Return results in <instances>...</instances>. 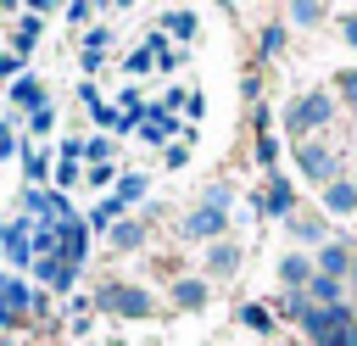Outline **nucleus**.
Segmentation results:
<instances>
[{"instance_id":"obj_16","label":"nucleus","mask_w":357,"mask_h":346,"mask_svg":"<svg viewBox=\"0 0 357 346\" xmlns=\"http://www.w3.org/2000/svg\"><path fill=\"white\" fill-rule=\"evenodd\" d=\"M11 95H17V106H33V112H39V89H33V84H17Z\"/></svg>"},{"instance_id":"obj_4","label":"nucleus","mask_w":357,"mask_h":346,"mask_svg":"<svg viewBox=\"0 0 357 346\" xmlns=\"http://www.w3.org/2000/svg\"><path fill=\"white\" fill-rule=\"evenodd\" d=\"M301 173H307V179H329V173H335L329 151H324V145H301Z\"/></svg>"},{"instance_id":"obj_13","label":"nucleus","mask_w":357,"mask_h":346,"mask_svg":"<svg viewBox=\"0 0 357 346\" xmlns=\"http://www.w3.org/2000/svg\"><path fill=\"white\" fill-rule=\"evenodd\" d=\"M33 39H39V22H33V17H28V22H22V28H17V33H11V45H17V50H28V45H33Z\"/></svg>"},{"instance_id":"obj_11","label":"nucleus","mask_w":357,"mask_h":346,"mask_svg":"<svg viewBox=\"0 0 357 346\" xmlns=\"http://www.w3.org/2000/svg\"><path fill=\"white\" fill-rule=\"evenodd\" d=\"M240 257H234V246H212V273H229Z\"/></svg>"},{"instance_id":"obj_2","label":"nucleus","mask_w":357,"mask_h":346,"mask_svg":"<svg viewBox=\"0 0 357 346\" xmlns=\"http://www.w3.org/2000/svg\"><path fill=\"white\" fill-rule=\"evenodd\" d=\"M318 123H329V95H301V100L290 106V128L307 134V128H318Z\"/></svg>"},{"instance_id":"obj_21","label":"nucleus","mask_w":357,"mask_h":346,"mask_svg":"<svg viewBox=\"0 0 357 346\" xmlns=\"http://www.w3.org/2000/svg\"><path fill=\"white\" fill-rule=\"evenodd\" d=\"M351 346H357V324H351Z\"/></svg>"},{"instance_id":"obj_22","label":"nucleus","mask_w":357,"mask_h":346,"mask_svg":"<svg viewBox=\"0 0 357 346\" xmlns=\"http://www.w3.org/2000/svg\"><path fill=\"white\" fill-rule=\"evenodd\" d=\"M0 346H6V340H0Z\"/></svg>"},{"instance_id":"obj_7","label":"nucleus","mask_w":357,"mask_h":346,"mask_svg":"<svg viewBox=\"0 0 357 346\" xmlns=\"http://www.w3.org/2000/svg\"><path fill=\"white\" fill-rule=\"evenodd\" d=\"M61 251H67V262L84 257V223H67V229H61Z\"/></svg>"},{"instance_id":"obj_12","label":"nucleus","mask_w":357,"mask_h":346,"mask_svg":"<svg viewBox=\"0 0 357 346\" xmlns=\"http://www.w3.org/2000/svg\"><path fill=\"white\" fill-rule=\"evenodd\" d=\"M167 28H173L178 39H190V33H195V17H190V11H173V17H167Z\"/></svg>"},{"instance_id":"obj_10","label":"nucleus","mask_w":357,"mask_h":346,"mask_svg":"<svg viewBox=\"0 0 357 346\" xmlns=\"http://www.w3.org/2000/svg\"><path fill=\"white\" fill-rule=\"evenodd\" d=\"M112 246L134 251V246H139V223H117V229H112Z\"/></svg>"},{"instance_id":"obj_18","label":"nucleus","mask_w":357,"mask_h":346,"mask_svg":"<svg viewBox=\"0 0 357 346\" xmlns=\"http://www.w3.org/2000/svg\"><path fill=\"white\" fill-rule=\"evenodd\" d=\"M312 296H318V301H340V290H335V279H312Z\"/></svg>"},{"instance_id":"obj_17","label":"nucleus","mask_w":357,"mask_h":346,"mask_svg":"<svg viewBox=\"0 0 357 346\" xmlns=\"http://www.w3.org/2000/svg\"><path fill=\"white\" fill-rule=\"evenodd\" d=\"M268 201H273L268 212H284V206H290V190H284V184H268Z\"/></svg>"},{"instance_id":"obj_20","label":"nucleus","mask_w":357,"mask_h":346,"mask_svg":"<svg viewBox=\"0 0 357 346\" xmlns=\"http://www.w3.org/2000/svg\"><path fill=\"white\" fill-rule=\"evenodd\" d=\"M340 89H346V95L357 100V73H346V78H340Z\"/></svg>"},{"instance_id":"obj_3","label":"nucleus","mask_w":357,"mask_h":346,"mask_svg":"<svg viewBox=\"0 0 357 346\" xmlns=\"http://www.w3.org/2000/svg\"><path fill=\"white\" fill-rule=\"evenodd\" d=\"M100 307H117V313H128V318H145V313H151L145 290H128V285H106V290H100Z\"/></svg>"},{"instance_id":"obj_15","label":"nucleus","mask_w":357,"mask_h":346,"mask_svg":"<svg viewBox=\"0 0 357 346\" xmlns=\"http://www.w3.org/2000/svg\"><path fill=\"white\" fill-rule=\"evenodd\" d=\"M279 273H284L290 285H301V279H307V262H301V257H284V268H279Z\"/></svg>"},{"instance_id":"obj_19","label":"nucleus","mask_w":357,"mask_h":346,"mask_svg":"<svg viewBox=\"0 0 357 346\" xmlns=\"http://www.w3.org/2000/svg\"><path fill=\"white\" fill-rule=\"evenodd\" d=\"M324 268H329V273H340V268H346V251H340V246H329V251H324Z\"/></svg>"},{"instance_id":"obj_14","label":"nucleus","mask_w":357,"mask_h":346,"mask_svg":"<svg viewBox=\"0 0 357 346\" xmlns=\"http://www.w3.org/2000/svg\"><path fill=\"white\" fill-rule=\"evenodd\" d=\"M351 201H357V190H351V184H335V190H329V206H335V212H346Z\"/></svg>"},{"instance_id":"obj_9","label":"nucleus","mask_w":357,"mask_h":346,"mask_svg":"<svg viewBox=\"0 0 357 346\" xmlns=\"http://www.w3.org/2000/svg\"><path fill=\"white\" fill-rule=\"evenodd\" d=\"M173 296H178V307H201V301H206V285H201V279H184Z\"/></svg>"},{"instance_id":"obj_8","label":"nucleus","mask_w":357,"mask_h":346,"mask_svg":"<svg viewBox=\"0 0 357 346\" xmlns=\"http://www.w3.org/2000/svg\"><path fill=\"white\" fill-rule=\"evenodd\" d=\"M218 223H223V212H218V206H206V212H195V218H190L184 229H190V234H212Z\"/></svg>"},{"instance_id":"obj_5","label":"nucleus","mask_w":357,"mask_h":346,"mask_svg":"<svg viewBox=\"0 0 357 346\" xmlns=\"http://www.w3.org/2000/svg\"><path fill=\"white\" fill-rule=\"evenodd\" d=\"M0 307H6L11 318L28 307V290H22V279H0Z\"/></svg>"},{"instance_id":"obj_6","label":"nucleus","mask_w":357,"mask_h":346,"mask_svg":"<svg viewBox=\"0 0 357 346\" xmlns=\"http://www.w3.org/2000/svg\"><path fill=\"white\" fill-rule=\"evenodd\" d=\"M28 251H33V240H28V229H6V257H17V262H28Z\"/></svg>"},{"instance_id":"obj_1","label":"nucleus","mask_w":357,"mask_h":346,"mask_svg":"<svg viewBox=\"0 0 357 346\" xmlns=\"http://www.w3.org/2000/svg\"><path fill=\"white\" fill-rule=\"evenodd\" d=\"M307 335L318 346H351V318L340 307H324V313H307Z\"/></svg>"}]
</instances>
